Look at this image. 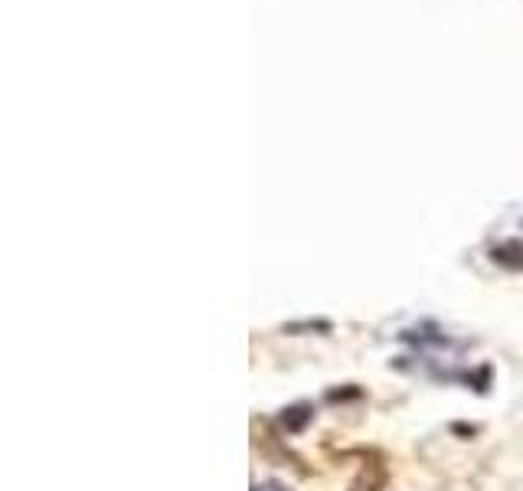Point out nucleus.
<instances>
[{
	"instance_id": "f257e3e1",
	"label": "nucleus",
	"mask_w": 523,
	"mask_h": 491,
	"mask_svg": "<svg viewBox=\"0 0 523 491\" xmlns=\"http://www.w3.org/2000/svg\"><path fill=\"white\" fill-rule=\"evenodd\" d=\"M494 262L510 269V272H520L523 269V242L510 240V242H504V246H498V250H494Z\"/></svg>"
},
{
	"instance_id": "f03ea898",
	"label": "nucleus",
	"mask_w": 523,
	"mask_h": 491,
	"mask_svg": "<svg viewBox=\"0 0 523 491\" xmlns=\"http://www.w3.org/2000/svg\"><path fill=\"white\" fill-rule=\"evenodd\" d=\"M311 416H314V406L311 403H294L282 413V422H285V430L288 432H301L311 422Z\"/></svg>"
},
{
	"instance_id": "7ed1b4c3",
	"label": "nucleus",
	"mask_w": 523,
	"mask_h": 491,
	"mask_svg": "<svg viewBox=\"0 0 523 491\" xmlns=\"http://www.w3.org/2000/svg\"><path fill=\"white\" fill-rule=\"evenodd\" d=\"M252 491H288L282 482H262V485H252Z\"/></svg>"
}]
</instances>
